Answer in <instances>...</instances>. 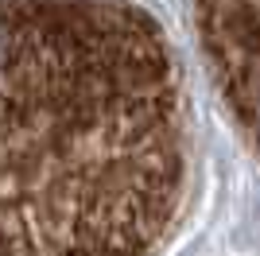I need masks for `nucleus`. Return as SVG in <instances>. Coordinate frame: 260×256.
I'll use <instances>...</instances> for the list:
<instances>
[{
  "label": "nucleus",
  "instance_id": "nucleus-2",
  "mask_svg": "<svg viewBox=\"0 0 260 256\" xmlns=\"http://www.w3.org/2000/svg\"><path fill=\"white\" fill-rule=\"evenodd\" d=\"M194 20L210 78L260 159V0H194Z\"/></svg>",
  "mask_w": 260,
  "mask_h": 256
},
{
  "label": "nucleus",
  "instance_id": "nucleus-1",
  "mask_svg": "<svg viewBox=\"0 0 260 256\" xmlns=\"http://www.w3.org/2000/svg\"><path fill=\"white\" fill-rule=\"evenodd\" d=\"M155 23L109 0H0V256H155L190 171Z\"/></svg>",
  "mask_w": 260,
  "mask_h": 256
}]
</instances>
